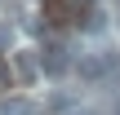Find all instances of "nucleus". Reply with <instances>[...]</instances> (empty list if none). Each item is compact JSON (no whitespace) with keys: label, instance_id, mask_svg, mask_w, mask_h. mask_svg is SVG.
Listing matches in <instances>:
<instances>
[{"label":"nucleus","instance_id":"3","mask_svg":"<svg viewBox=\"0 0 120 115\" xmlns=\"http://www.w3.org/2000/svg\"><path fill=\"white\" fill-rule=\"evenodd\" d=\"M76 71H80V80H102V75L111 71V58H107V53H80Z\"/></svg>","mask_w":120,"mask_h":115},{"label":"nucleus","instance_id":"9","mask_svg":"<svg viewBox=\"0 0 120 115\" xmlns=\"http://www.w3.org/2000/svg\"><path fill=\"white\" fill-rule=\"evenodd\" d=\"M116 18H120V0H116Z\"/></svg>","mask_w":120,"mask_h":115},{"label":"nucleus","instance_id":"5","mask_svg":"<svg viewBox=\"0 0 120 115\" xmlns=\"http://www.w3.org/2000/svg\"><path fill=\"white\" fill-rule=\"evenodd\" d=\"M0 115H36V102L31 98H4L0 102Z\"/></svg>","mask_w":120,"mask_h":115},{"label":"nucleus","instance_id":"2","mask_svg":"<svg viewBox=\"0 0 120 115\" xmlns=\"http://www.w3.org/2000/svg\"><path fill=\"white\" fill-rule=\"evenodd\" d=\"M80 9H85V0H45V18H49L53 27L80 22Z\"/></svg>","mask_w":120,"mask_h":115},{"label":"nucleus","instance_id":"4","mask_svg":"<svg viewBox=\"0 0 120 115\" xmlns=\"http://www.w3.org/2000/svg\"><path fill=\"white\" fill-rule=\"evenodd\" d=\"M9 58H13V71H18V80H22V84H31V80L40 75V62H36V53H31V49H18V53H9Z\"/></svg>","mask_w":120,"mask_h":115},{"label":"nucleus","instance_id":"7","mask_svg":"<svg viewBox=\"0 0 120 115\" xmlns=\"http://www.w3.org/2000/svg\"><path fill=\"white\" fill-rule=\"evenodd\" d=\"M13 84V75H9V58H0V89H9Z\"/></svg>","mask_w":120,"mask_h":115},{"label":"nucleus","instance_id":"1","mask_svg":"<svg viewBox=\"0 0 120 115\" xmlns=\"http://www.w3.org/2000/svg\"><path fill=\"white\" fill-rule=\"evenodd\" d=\"M36 62H40V71H45V75H62V71L71 66V49H67L62 40H49V44L36 53Z\"/></svg>","mask_w":120,"mask_h":115},{"label":"nucleus","instance_id":"6","mask_svg":"<svg viewBox=\"0 0 120 115\" xmlns=\"http://www.w3.org/2000/svg\"><path fill=\"white\" fill-rule=\"evenodd\" d=\"M85 31H89V35H102V31H107V18H102L98 9H89V13H85Z\"/></svg>","mask_w":120,"mask_h":115},{"label":"nucleus","instance_id":"8","mask_svg":"<svg viewBox=\"0 0 120 115\" xmlns=\"http://www.w3.org/2000/svg\"><path fill=\"white\" fill-rule=\"evenodd\" d=\"M0 44H13V31L9 27H0Z\"/></svg>","mask_w":120,"mask_h":115}]
</instances>
